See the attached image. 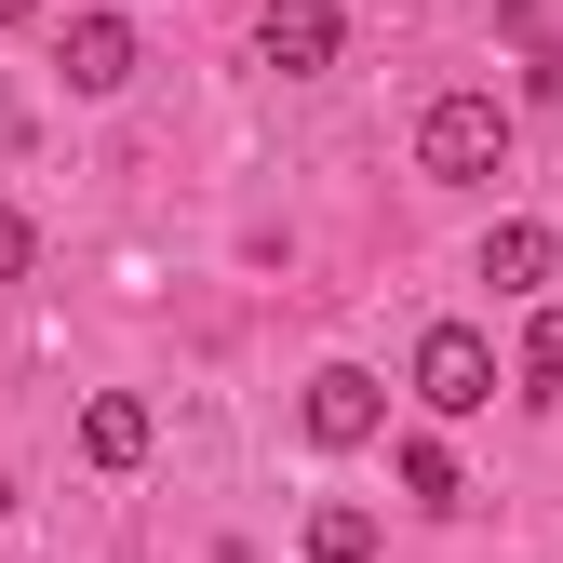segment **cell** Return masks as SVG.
<instances>
[{
    "label": "cell",
    "instance_id": "cell-1",
    "mask_svg": "<svg viewBox=\"0 0 563 563\" xmlns=\"http://www.w3.org/2000/svg\"><path fill=\"white\" fill-rule=\"evenodd\" d=\"M416 162H430L443 188L497 175V162H510V108H497V95H430V121H416Z\"/></svg>",
    "mask_w": 563,
    "mask_h": 563
},
{
    "label": "cell",
    "instance_id": "cell-2",
    "mask_svg": "<svg viewBox=\"0 0 563 563\" xmlns=\"http://www.w3.org/2000/svg\"><path fill=\"white\" fill-rule=\"evenodd\" d=\"M416 402H430V416H483V402H497V349H483L470 322H430V335H416Z\"/></svg>",
    "mask_w": 563,
    "mask_h": 563
},
{
    "label": "cell",
    "instance_id": "cell-3",
    "mask_svg": "<svg viewBox=\"0 0 563 563\" xmlns=\"http://www.w3.org/2000/svg\"><path fill=\"white\" fill-rule=\"evenodd\" d=\"M296 430H309L322 456H349V443H376V430H389V402H376V376H363V363H322V376H309V402H296Z\"/></svg>",
    "mask_w": 563,
    "mask_h": 563
},
{
    "label": "cell",
    "instance_id": "cell-4",
    "mask_svg": "<svg viewBox=\"0 0 563 563\" xmlns=\"http://www.w3.org/2000/svg\"><path fill=\"white\" fill-rule=\"evenodd\" d=\"M335 41H349V14H335V0H268V14H255V54L282 67V81H322V67H335Z\"/></svg>",
    "mask_w": 563,
    "mask_h": 563
},
{
    "label": "cell",
    "instance_id": "cell-5",
    "mask_svg": "<svg viewBox=\"0 0 563 563\" xmlns=\"http://www.w3.org/2000/svg\"><path fill=\"white\" fill-rule=\"evenodd\" d=\"M121 81H134V27L81 14V27H67V95H121Z\"/></svg>",
    "mask_w": 563,
    "mask_h": 563
},
{
    "label": "cell",
    "instance_id": "cell-6",
    "mask_svg": "<svg viewBox=\"0 0 563 563\" xmlns=\"http://www.w3.org/2000/svg\"><path fill=\"white\" fill-rule=\"evenodd\" d=\"M550 268H563V242H550L537 216H510V229H483V282H497V296H537Z\"/></svg>",
    "mask_w": 563,
    "mask_h": 563
},
{
    "label": "cell",
    "instance_id": "cell-7",
    "mask_svg": "<svg viewBox=\"0 0 563 563\" xmlns=\"http://www.w3.org/2000/svg\"><path fill=\"white\" fill-rule=\"evenodd\" d=\"M81 456L95 470H134V456H148V402H134V389H95L81 402Z\"/></svg>",
    "mask_w": 563,
    "mask_h": 563
},
{
    "label": "cell",
    "instance_id": "cell-8",
    "mask_svg": "<svg viewBox=\"0 0 563 563\" xmlns=\"http://www.w3.org/2000/svg\"><path fill=\"white\" fill-rule=\"evenodd\" d=\"M309 563H376V510L322 497V510H309Z\"/></svg>",
    "mask_w": 563,
    "mask_h": 563
},
{
    "label": "cell",
    "instance_id": "cell-9",
    "mask_svg": "<svg viewBox=\"0 0 563 563\" xmlns=\"http://www.w3.org/2000/svg\"><path fill=\"white\" fill-rule=\"evenodd\" d=\"M402 497H416V510H456V456H443L430 430H416V443H402Z\"/></svg>",
    "mask_w": 563,
    "mask_h": 563
},
{
    "label": "cell",
    "instance_id": "cell-10",
    "mask_svg": "<svg viewBox=\"0 0 563 563\" xmlns=\"http://www.w3.org/2000/svg\"><path fill=\"white\" fill-rule=\"evenodd\" d=\"M523 389H563V309H537V335H523Z\"/></svg>",
    "mask_w": 563,
    "mask_h": 563
},
{
    "label": "cell",
    "instance_id": "cell-11",
    "mask_svg": "<svg viewBox=\"0 0 563 563\" xmlns=\"http://www.w3.org/2000/svg\"><path fill=\"white\" fill-rule=\"evenodd\" d=\"M27 268H41V229L14 216V201H0V282H27Z\"/></svg>",
    "mask_w": 563,
    "mask_h": 563
},
{
    "label": "cell",
    "instance_id": "cell-12",
    "mask_svg": "<svg viewBox=\"0 0 563 563\" xmlns=\"http://www.w3.org/2000/svg\"><path fill=\"white\" fill-rule=\"evenodd\" d=\"M27 14H41V0H0V27H27Z\"/></svg>",
    "mask_w": 563,
    "mask_h": 563
},
{
    "label": "cell",
    "instance_id": "cell-13",
    "mask_svg": "<svg viewBox=\"0 0 563 563\" xmlns=\"http://www.w3.org/2000/svg\"><path fill=\"white\" fill-rule=\"evenodd\" d=\"M255 14H268V0H255Z\"/></svg>",
    "mask_w": 563,
    "mask_h": 563
},
{
    "label": "cell",
    "instance_id": "cell-14",
    "mask_svg": "<svg viewBox=\"0 0 563 563\" xmlns=\"http://www.w3.org/2000/svg\"><path fill=\"white\" fill-rule=\"evenodd\" d=\"M389 14H402V0H389Z\"/></svg>",
    "mask_w": 563,
    "mask_h": 563
}]
</instances>
